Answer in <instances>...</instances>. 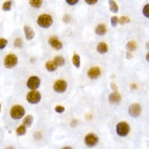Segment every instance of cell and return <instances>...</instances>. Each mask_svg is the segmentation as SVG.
<instances>
[{
    "mask_svg": "<svg viewBox=\"0 0 149 149\" xmlns=\"http://www.w3.org/2000/svg\"><path fill=\"white\" fill-rule=\"evenodd\" d=\"M53 62L56 64L57 67H61L65 64V59L63 56H56L53 60Z\"/></svg>",
    "mask_w": 149,
    "mask_h": 149,
    "instance_id": "ac0fdd59",
    "label": "cell"
},
{
    "mask_svg": "<svg viewBox=\"0 0 149 149\" xmlns=\"http://www.w3.org/2000/svg\"><path fill=\"white\" fill-rule=\"evenodd\" d=\"M12 1H6V2L3 4V6H2L3 11H4V12H9V11L12 9Z\"/></svg>",
    "mask_w": 149,
    "mask_h": 149,
    "instance_id": "cb8c5ba5",
    "label": "cell"
},
{
    "mask_svg": "<svg viewBox=\"0 0 149 149\" xmlns=\"http://www.w3.org/2000/svg\"><path fill=\"white\" fill-rule=\"evenodd\" d=\"M97 51L99 54H105L107 53L108 51H109V46L107 43L103 42H101L98 44L97 46Z\"/></svg>",
    "mask_w": 149,
    "mask_h": 149,
    "instance_id": "9a60e30c",
    "label": "cell"
},
{
    "mask_svg": "<svg viewBox=\"0 0 149 149\" xmlns=\"http://www.w3.org/2000/svg\"><path fill=\"white\" fill-rule=\"evenodd\" d=\"M48 42L51 46L56 49V50H60L63 47V43L60 40H59L56 37H51L48 40Z\"/></svg>",
    "mask_w": 149,
    "mask_h": 149,
    "instance_id": "8fae6325",
    "label": "cell"
},
{
    "mask_svg": "<svg viewBox=\"0 0 149 149\" xmlns=\"http://www.w3.org/2000/svg\"><path fill=\"white\" fill-rule=\"evenodd\" d=\"M46 70L48 72H54L57 69V66L56 65V64L53 62V60H50V61H47L46 63Z\"/></svg>",
    "mask_w": 149,
    "mask_h": 149,
    "instance_id": "d6986e66",
    "label": "cell"
},
{
    "mask_svg": "<svg viewBox=\"0 0 149 149\" xmlns=\"http://www.w3.org/2000/svg\"><path fill=\"white\" fill-rule=\"evenodd\" d=\"M138 45L135 41H130L126 44V49L130 52H135L137 50Z\"/></svg>",
    "mask_w": 149,
    "mask_h": 149,
    "instance_id": "e0dca14e",
    "label": "cell"
},
{
    "mask_svg": "<svg viewBox=\"0 0 149 149\" xmlns=\"http://www.w3.org/2000/svg\"><path fill=\"white\" fill-rule=\"evenodd\" d=\"M66 3H67L69 5L74 6V5H76V4L78 3V0H66Z\"/></svg>",
    "mask_w": 149,
    "mask_h": 149,
    "instance_id": "4dcf8cb0",
    "label": "cell"
},
{
    "mask_svg": "<svg viewBox=\"0 0 149 149\" xmlns=\"http://www.w3.org/2000/svg\"><path fill=\"white\" fill-rule=\"evenodd\" d=\"M25 110L23 106L20 104L13 105L10 110V117L14 120H19L25 116Z\"/></svg>",
    "mask_w": 149,
    "mask_h": 149,
    "instance_id": "6da1fadb",
    "label": "cell"
},
{
    "mask_svg": "<svg viewBox=\"0 0 149 149\" xmlns=\"http://www.w3.org/2000/svg\"><path fill=\"white\" fill-rule=\"evenodd\" d=\"M33 122H34V117H33V116L32 115H28V116H26L24 118L23 124L22 125H24L26 128L27 127H31Z\"/></svg>",
    "mask_w": 149,
    "mask_h": 149,
    "instance_id": "2e32d148",
    "label": "cell"
},
{
    "mask_svg": "<svg viewBox=\"0 0 149 149\" xmlns=\"http://www.w3.org/2000/svg\"><path fill=\"white\" fill-rule=\"evenodd\" d=\"M148 54H147V56H146V60H147V61H148V62L149 61V58H148Z\"/></svg>",
    "mask_w": 149,
    "mask_h": 149,
    "instance_id": "74e56055",
    "label": "cell"
},
{
    "mask_svg": "<svg viewBox=\"0 0 149 149\" xmlns=\"http://www.w3.org/2000/svg\"><path fill=\"white\" fill-rule=\"evenodd\" d=\"M26 99L29 103H32V104L38 103L41 100V94L37 91H31L27 94Z\"/></svg>",
    "mask_w": 149,
    "mask_h": 149,
    "instance_id": "8992f818",
    "label": "cell"
},
{
    "mask_svg": "<svg viewBox=\"0 0 149 149\" xmlns=\"http://www.w3.org/2000/svg\"><path fill=\"white\" fill-rule=\"evenodd\" d=\"M24 32H25V38L26 40H32L35 36V33L34 29H32L29 25H25L24 26Z\"/></svg>",
    "mask_w": 149,
    "mask_h": 149,
    "instance_id": "4fadbf2b",
    "label": "cell"
},
{
    "mask_svg": "<svg viewBox=\"0 0 149 149\" xmlns=\"http://www.w3.org/2000/svg\"><path fill=\"white\" fill-rule=\"evenodd\" d=\"M63 21H64V22H65V23H69V21H70V17H69V15H67V14H65V15L64 16Z\"/></svg>",
    "mask_w": 149,
    "mask_h": 149,
    "instance_id": "d6a6232c",
    "label": "cell"
},
{
    "mask_svg": "<svg viewBox=\"0 0 149 149\" xmlns=\"http://www.w3.org/2000/svg\"><path fill=\"white\" fill-rule=\"evenodd\" d=\"M3 64L4 66L7 69H13L14 67H16L18 64V57L13 53L7 55L4 60H3Z\"/></svg>",
    "mask_w": 149,
    "mask_h": 149,
    "instance_id": "277c9868",
    "label": "cell"
},
{
    "mask_svg": "<svg viewBox=\"0 0 149 149\" xmlns=\"http://www.w3.org/2000/svg\"><path fill=\"white\" fill-rule=\"evenodd\" d=\"M29 3L31 7H33L34 8H39L42 5L43 1H42V0H30Z\"/></svg>",
    "mask_w": 149,
    "mask_h": 149,
    "instance_id": "603a6c76",
    "label": "cell"
},
{
    "mask_svg": "<svg viewBox=\"0 0 149 149\" xmlns=\"http://www.w3.org/2000/svg\"><path fill=\"white\" fill-rule=\"evenodd\" d=\"M13 45H14L15 47H17L18 49H21L23 46V41H22V39L21 38H16L15 41H14Z\"/></svg>",
    "mask_w": 149,
    "mask_h": 149,
    "instance_id": "d4e9b609",
    "label": "cell"
},
{
    "mask_svg": "<svg viewBox=\"0 0 149 149\" xmlns=\"http://www.w3.org/2000/svg\"><path fill=\"white\" fill-rule=\"evenodd\" d=\"M109 3L110 11L112 12H113V13H117L118 10H119V7H118V5L117 4V3L115 1L110 0V1H109Z\"/></svg>",
    "mask_w": 149,
    "mask_h": 149,
    "instance_id": "ffe728a7",
    "label": "cell"
},
{
    "mask_svg": "<svg viewBox=\"0 0 149 149\" xmlns=\"http://www.w3.org/2000/svg\"><path fill=\"white\" fill-rule=\"evenodd\" d=\"M129 115L131 117H138L139 115L141 114V112H142V107L140 104L138 103H132L131 105L129 107Z\"/></svg>",
    "mask_w": 149,
    "mask_h": 149,
    "instance_id": "ba28073f",
    "label": "cell"
},
{
    "mask_svg": "<svg viewBox=\"0 0 149 149\" xmlns=\"http://www.w3.org/2000/svg\"><path fill=\"white\" fill-rule=\"evenodd\" d=\"M62 149H73L71 147H64V148H63Z\"/></svg>",
    "mask_w": 149,
    "mask_h": 149,
    "instance_id": "f35d334b",
    "label": "cell"
},
{
    "mask_svg": "<svg viewBox=\"0 0 149 149\" xmlns=\"http://www.w3.org/2000/svg\"><path fill=\"white\" fill-rule=\"evenodd\" d=\"M118 24V17H113L111 18V25L113 27H116Z\"/></svg>",
    "mask_w": 149,
    "mask_h": 149,
    "instance_id": "f1b7e54d",
    "label": "cell"
},
{
    "mask_svg": "<svg viewBox=\"0 0 149 149\" xmlns=\"http://www.w3.org/2000/svg\"><path fill=\"white\" fill-rule=\"evenodd\" d=\"M111 86H112V89L114 91V92H117V86L115 84H112Z\"/></svg>",
    "mask_w": 149,
    "mask_h": 149,
    "instance_id": "e575fe53",
    "label": "cell"
},
{
    "mask_svg": "<svg viewBox=\"0 0 149 149\" xmlns=\"http://www.w3.org/2000/svg\"><path fill=\"white\" fill-rule=\"evenodd\" d=\"M87 75L91 79H97L99 77V76L101 75V70L98 67V66H95V67H91V69L87 71Z\"/></svg>",
    "mask_w": 149,
    "mask_h": 149,
    "instance_id": "30bf717a",
    "label": "cell"
},
{
    "mask_svg": "<svg viewBox=\"0 0 149 149\" xmlns=\"http://www.w3.org/2000/svg\"><path fill=\"white\" fill-rule=\"evenodd\" d=\"M55 111L57 113H62L65 111V108L64 106H61V105H57L56 106L55 108Z\"/></svg>",
    "mask_w": 149,
    "mask_h": 149,
    "instance_id": "83f0119b",
    "label": "cell"
},
{
    "mask_svg": "<svg viewBox=\"0 0 149 149\" xmlns=\"http://www.w3.org/2000/svg\"><path fill=\"white\" fill-rule=\"evenodd\" d=\"M126 55H127V56H126V57L129 58V59H130V58H131V57H132V56H131V54H130V52H127V54H126Z\"/></svg>",
    "mask_w": 149,
    "mask_h": 149,
    "instance_id": "d590c367",
    "label": "cell"
},
{
    "mask_svg": "<svg viewBox=\"0 0 149 149\" xmlns=\"http://www.w3.org/2000/svg\"><path fill=\"white\" fill-rule=\"evenodd\" d=\"M7 40L6 38H0V50H3L7 46Z\"/></svg>",
    "mask_w": 149,
    "mask_h": 149,
    "instance_id": "4316f807",
    "label": "cell"
},
{
    "mask_svg": "<svg viewBox=\"0 0 149 149\" xmlns=\"http://www.w3.org/2000/svg\"><path fill=\"white\" fill-rule=\"evenodd\" d=\"M84 142L87 147L93 148L95 146H96L99 143V138L97 135H95V134H86V137L84 138Z\"/></svg>",
    "mask_w": 149,
    "mask_h": 149,
    "instance_id": "52a82bcc",
    "label": "cell"
},
{
    "mask_svg": "<svg viewBox=\"0 0 149 149\" xmlns=\"http://www.w3.org/2000/svg\"><path fill=\"white\" fill-rule=\"evenodd\" d=\"M34 138L36 139H40L41 138H42V134H41L40 132H36L34 134Z\"/></svg>",
    "mask_w": 149,
    "mask_h": 149,
    "instance_id": "836d02e7",
    "label": "cell"
},
{
    "mask_svg": "<svg viewBox=\"0 0 149 149\" xmlns=\"http://www.w3.org/2000/svg\"><path fill=\"white\" fill-rule=\"evenodd\" d=\"M5 149H15V148L12 147V146H8V147H7Z\"/></svg>",
    "mask_w": 149,
    "mask_h": 149,
    "instance_id": "8d00e7d4",
    "label": "cell"
},
{
    "mask_svg": "<svg viewBox=\"0 0 149 149\" xmlns=\"http://www.w3.org/2000/svg\"><path fill=\"white\" fill-rule=\"evenodd\" d=\"M121 100V95L118 92H113L109 96V101L111 104H117Z\"/></svg>",
    "mask_w": 149,
    "mask_h": 149,
    "instance_id": "7c38bea8",
    "label": "cell"
},
{
    "mask_svg": "<svg viewBox=\"0 0 149 149\" xmlns=\"http://www.w3.org/2000/svg\"><path fill=\"white\" fill-rule=\"evenodd\" d=\"M85 2L88 5H95L98 3V0H86Z\"/></svg>",
    "mask_w": 149,
    "mask_h": 149,
    "instance_id": "1f68e13d",
    "label": "cell"
},
{
    "mask_svg": "<svg viewBox=\"0 0 149 149\" xmlns=\"http://www.w3.org/2000/svg\"><path fill=\"white\" fill-rule=\"evenodd\" d=\"M130 125L126 121H121L116 126V131L117 134L121 137H126L130 133Z\"/></svg>",
    "mask_w": 149,
    "mask_h": 149,
    "instance_id": "3957f363",
    "label": "cell"
},
{
    "mask_svg": "<svg viewBox=\"0 0 149 149\" xmlns=\"http://www.w3.org/2000/svg\"><path fill=\"white\" fill-rule=\"evenodd\" d=\"M107 33V27L104 24H99L95 28V34L99 36H103Z\"/></svg>",
    "mask_w": 149,
    "mask_h": 149,
    "instance_id": "5bb4252c",
    "label": "cell"
},
{
    "mask_svg": "<svg viewBox=\"0 0 149 149\" xmlns=\"http://www.w3.org/2000/svg\"><path fill=\"white\" fill-rule=\"evenodd\" d=\"M37 23L42 28L46 29L52 26V25L53 24V19L52 16L49 14H42L38 18Z\"/></svg>",
    "mask_w": 149,
    "mask_h": 149,
    "instance_id": "7a4b0ae2",
    "label": "cell"
},
{
    "mask_svg": "<svg viewBox=\"0 0 149 149\" xmlns=\"http://www.w3.org/2000/svg\"><path fill=\"white\" fill-rule=\"evenodd\" d=\"M53 89L57 93H64L67 89V82L63 79L56 81V82L53 85Z\"/></svg>",
    "mask_w": 149,
    "mask_h": 149,
    "instance_id": "9c48e42d",
    "label": "cell"
},
{
    "mask_svg": "<svg viewBox=\"0 0 149 149\" xmlns=\"http://www.w3.org/2000/svg\"><path fill=\"white\" fill-rule=\"evenodd\" d=\"M148 8H149V4H146L143 9V13L144 15V17H146L147 18L149 17V13H148Z\"/></svg>",
    "mask_w": 149,
    "mask_h": 149,
    "instance_id": "f546056e",
    "label": "cell"
},
{
    "mask_svg": "<svg viewBox=\"0 0 149 149\" xmlns=\"http://www.w3.org/2000/svg\"><path fill=\"white\" fill-rule=\"evenodd\" d=\"M130 22V19L126 16H122L120 19H118V23L121 25H126Z\"/></svg>",
    "mask_w": 149,
    "mask_h": 149,
    "instance_id": "484cf974",
    "label": "cell"
},
{
    "mask_svg": "<svg viewBox=\"0 0 149 149\" xmlns=\"http://www.w3.org/2000/svg\"><path fill=\"white\" fill-rule=\"evenodd\" d=\"M26 132H27V129L24 125L19 126L17 129L16 130V133H17L18 136H23L26 134Z\"/></svg>",
    "mask_w": 149,
    "mask_h": 149,
    "instance_id": "44dd1931",
    "label": "cell"
},
{
    "mask_svg": "<svg viewBox=\"0 0 149 149\" xmlns=\"http://www.w3.org/2000/svg\"><path fill=\"white\" fill-rule=\"evenodd\" d=\"M72 61H73V64L74 65L76 68H80L81 65V60H80V56L77 55V54H74V56H73V59H72Z\"/></svg>",
    "mask_w": 149,
    "mask_h": 149,
    "instance_id": "7402d4cb",
    "label": "cell"
},
{
    "mask_svg": "<svg viewBox=\"0 0 149 149\" xmlns=\"http://www.w3.org/2000/svg\"><path fill=\"white\" fill-rule=\"evenodd\" d=\"M41 84V80L40 78L37 76H32L30 77L28 81H27V87L32 90V91H36L39 86H40Z\"/></svg>",
    "mask_w": 149,
    "mask_h": 149,
    "instance_id": "5b68a950",
    "label": "cell"
},
{
    "mask_svg": "<svg viewBox=\"0 0 149 149\" xmlns=\"http://www.w3.org/2000/svg\"><path fill=\"white\" fill-rule=\"evenodd\" d=\"M1 108H2V105H1V103H0V112H1Z\"/></svg>",
    "mask_w": 149,
    "mask_h": 149,
    "instance_id": "ab89813d",
    "label": "cell"
}]
</instances>
